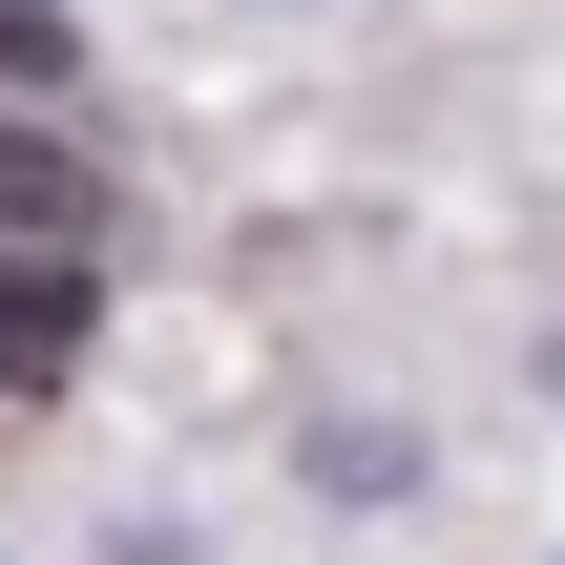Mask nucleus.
I'll return each mask as SVG.
<instances>
[{
    "label": "nucleus",
    "mask_w": 565,
    "mask_h": 565,
    "mask_svg": "<svg viewBox=\"0 0 565 565\" xmlns=\"http://www.w3.org/2000/svg\"><path fill=\"white\" fill-rule=\"evenodd\" d=\"M0 231H42V252H84V231H105V168H84L63 126H0Z\"/></svg>",
    "instance_id": "1"
},
{
    "label": "nucleus",
    "mask_w": 565,
    "mask_h": 565,
    "mask_svg": "<svg viewBox=\"0 0 565 565\" xmlns=\"http://www.w3.org/2000/svg\"><path fill=\"white\" fill-rule=\"evenodd\" d=\"M63 356H84V273H63V252H21V273H0V398H42Z\"/></svg>",
    "instance_id": "2"
},
{
    "label": "nucleus",
    "mask_w": 565,
    "mask_h": 565,
    "mask_svg": "<svg viewBox=\"0 0 565 565\" xmlns=\"http://www.w3.org/2000/svg\"><path fill=\"white\" fill-rule=\"evenodd\" d=\"M0 21H42V0H0Z\"/></svg>",
    "instance_id": "3"
}]
</instances>
